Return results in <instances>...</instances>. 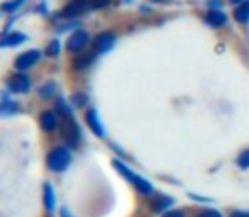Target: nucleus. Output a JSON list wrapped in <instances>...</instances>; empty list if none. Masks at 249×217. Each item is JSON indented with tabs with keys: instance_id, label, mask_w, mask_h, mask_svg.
<instances>
[{
	"instance_id": "nucleus-1",
	"label": "nucleus",
	"mask_w": 249,
	"mask_h": 217,
	"mask_svg": "<svg viewBox=\"0 0 249 217\" xmlns=\"http://www.w3.org/2000/svg\"><path fill=\"white\" fill-rule=\"evenodd\" d=\"M46 163L51 171H56V173L65 171L66 168L70 166V163H71V153H70V148L68 146H58V148H54L50 155H48Z\"/></svg>"
},
{
	"instance_id": "nucleus-2",
	"label": "nucleus",
	"mask_w": 249,
	"mask_h": 217,
	"mask_svg": "<svg viewBox=\"0 0 249 217\" xmlns=\"http://www.w3.org/2000/svg\"><path fill=\"white\" fill-rule=\"evenodd\" d=\"M61 134H63V141L66 143L68 148H78V145L82 143V131H80V126L75 122L73 115L63 119Z\"/></svg>"
},
{
	"instance_id": "nucleus-3",
	"label": "nucleus",
	"mask_w": 249,
	"mask_h": 217,
	"mask_svg": "<svg viewBox=\"0 0 249 217\" xmlns=\"http://www.w3.org/2000/svg\"><path fill=\"white\" fill-rule=\"evenodd\" d=\"M41 59V51L39 50H29V51H24L16 58L14 61V66H16L17 72H26V70L33 68L37 61Z\"/></svg>"
},
{
	"instance_id": "nucleus-4",
	"label": "nucleus",
	"mask_w": 249,
	"mask_h": 217,
	"mask_svg": "<svg viewBox=\"0 0 249 217\" xmlns=\"http://www.w3.org/2000/svg\"><path fill=\"white\" fill-rule=\"evenodd\" d=\"M89 41H90L89 33L78 29L68 37V41H66V50H68L70 53H80V51L89 44Z\"/></svg>"
},
{
	"instance_id": "nucleus-5",
	"label": "nucleus",
	"mask_w": 249,
	"mask_h": 217,
	"mask_svg": "<svg viewBox=\"0 0 249 217\" xmlns=\"http://www.w3.org/2000/svg\"><path fill=\"white\" fill-rule=\"evenodd\" d=\"M115 34L110 33V31H105V33L99 34V36L93 39V51H95L97 54H104L107 53V51H110L112 48H114L115 44Z\"/></svg>"
},
{
	"instance_id": "nucleus-6",
	"label": "nucleus",
	"mask_w": 249,
	"mask_h": 217,
	"mask_svg": "<svg viewBox=\"0 0 249 217\" xmlns=\"http://www.w3.org/2000/svg\"><path fill=\"white\" fill-rule=\"evenodd\" d=\"M7 89L12 93H27L31 90V80L26 75H22V73H17V75L9 78Z\"/></svg>"
},
{
	"instance_id": "nucleus-7",
	"label": "nucleus",
	"mask_w": 249,
	"mask_h": 217,
	"mask_svg": "<svg viewBox=\"0 0 249 217\" xmlns=\"http://www.w3.org/2000/svg\"><path fill=\"white\" fill-rule=\"evenodd\" d=\"M85 121L89 124V127L92 129V132L97 136V138H105V129L104 124H102L100 117H99V112L95 108H89L85 114Z\"/></svg>"
},
{
	"instance_id": "nucleus-8",
	"label": "nucleus",
	"mask_w": 249,
	"mask_h": 217,
	"mask_svg": "<svg viewBox=\"0 0 249 217\" xmlns=\"http://www.w3.org/2000/svg\"><path fill=\"white\" fill-rule=\"evenodd\" d=\"M26 41H27V34L14 31V33H9L0 37V48H16L20 46L22 43H26Z\"/></svg>"
},
{
	"instance_id": "nucleus-9",
	"label": "nucleus",
	"mask_w": 249,
	"mask_h": 217,
	"mask_svg": "<svg viewBox=\"0 0 249 217\" xmlns=\"http://www.w3.org/2000/svg\"><path fill=\"white\" fill-rule=\"evenodd\" d=\"M39 124H41V127L44 129V131H48V132H53L56 127H58V115L54 114V112H51V110H44V112H41V115H39Z\"/></svg>"
},
{
	"instance_id": "nucleus-10",
	"label": "nucleus",
	"mask_w": 249,
	"mask_h": 217,
	"mask_svg": "<svg viewBox=\"0 0 249 217\" xmlns=\"http://www.w3.org/2000/svg\"><path fill=\"white\" fill-rule=\"evenodd\" d=\"M205 22L209 24L210 27H220L227 22V16L220 9H212L207 12Z\"/></svg>"
},
{
	"instance_id": "nucleus-11",
	"label": "nucleus",
	"mask_w": 249,
	"mask_h": 217,
	"mask_svg": "<svg viewBox=\"0 0 249 217\" xmlns=\"http://www.w3.org/2000/svg\"><path fill=\"white\" fill-rule=\"evenodd\" d=\"M43 199H44V207H46V211L48 212L54 211V207H56V194H54V188H53L51 183H44Z\"/></svg>"
},
{
	"instance_id": "nucleus-12",
	"label": "nucleus",
	"mask_w": 249,
	"mask_h": 217,
	"mask_svg": "<svg viewBox=\"0 0 249 217\" xmlns=\"http://www.w3.org/2000/svg\"><path fill=\"white\" fill-rule=\"evenodd\" d=\"M114 166H115V170H117L124 178H127V180L131 181L132 185H134L136 181L139 180V175L134 173V171H132L129 166H125V164L121 162V160H114Z\"/></svg>"
},
{
	"instance_id": "nucleus-13",
	"label": "nucleus",
	"mask_w": 249,
	"mask_h": 217,
	"mask_svg": "<svg viewBox=\"0 0 249 217\" xmlns=\"http://www.w3.org/2000/svg\"><path fill=\"white\" fill-rule=\"evenodd\" d=\"M95 51L93 53H82V54H78L75 58V61H73V66H75L76 70H85V68H89L90 66V63L93 61V58H95Z\"/></svg>"
},
{
	"instance_id": "nucleus-14",
	"label": "nucleus",
	"mask_w": 249,
	"mask_h": 217,
	"mask_svg": "<svg viewBox=\"0 0 249 217\" xmlns=\"http://www.w3.org/2000/svg\"><path fill=\"white\" fill-rule=\"evenodd\" d=\"M173 205V199L171 197H166V195H160L153 200V211L154 212H163L166 211L168 207Z\"/></svg>"
},
{
	"instance_id": "nucleus-15",
	"label": "nucleus",
	"mask_w": 249,
	"mask_h": 217,
	"mask_svg": "<svg viewBox=\"0 0 249 217\" xmlns=\"http://www.w3.org/2000/svg\"><path fill=\"white\" fill-rule=\"evenodd\" d=\"M234 19L241 24L248 22L249 20V2H243L239 7H236V10H234Z\"/></svg>"
},
{
	"instance_id": "nucleus-16",
	"label": "nucleus",
	"mask_w": 249,
	"mask_h": 217,
	"mask_svg": "<svg viewBox=\"0 0 249 217\" xmlns=\"http://www.w3.org/2000/svg\"><path fill=\"white\" fill-rule=\"evenodd\" d=\"M83 3H85V2H76V0H73V2L70 3V5L66 7L65 10H63V16H65V17L80 16V14L83 12Z\"/></svg>"
},
{
	"instance_id": "nucleus-17",
	"label": "nucleus",
	"mask_w": 249,
	"mask_h": 217,
	"mask_svg": "<svg viewBox=\"0 0 249 217\" xmlns=\"http://www.w3.org/2000/svg\"><path fill=\"white\" fill-rule=\"evenodd\" d=\"M134 187H136V190L139 192V194H142V195H151L154 192V187L149 183L146 178H142V177H139V180L134 183Z\"/></svg>"
},
{
	"instance_id": "nucleus-18",
	"label": "nucleus",
	"mask_w": 249,
	"mask_h": 217,
	"mask_svg": "<svg viewBox=\"0 0 249 217\" xmlns=\"http://www.w3.org/2000/svg\"><path fill=\"white\" fill-rule=\"evenodd\" d=\"M39 93L43 99H51V97H54L56 93H58V85H56V82L44 83V85L39 89Z\"/></svg>"
},
{
	"instance_id": "nucleus-19",
	"label": "nucleus",
	"mask_w": 249,
	"mask_h": 217,
	"mask_svg": "<svg viewBox=\"0 0 249 217\" xmlns=\"http://www.w3.org/2000/svg\"><path fill=\"white\" fill-rule=\"evenodd\" d=\"M24 2H26V0H7V2H3L2 5H0V12L14 14Z\"/></svg>"
},
{
	"instance_id": "nucleus-20",
	"label": "nucleus",
	"mask_w": 249,
	"mask_h": 217,
	"mask_svg": "<svg viewBox=\"0 0 249 217\" xmlns=\"http://www.w3.org/2000/svg\"><path fill=\"white\" fill-rule=\"evenodd\" d=\"M56 110H58V114L61 115L63 119H65V117H71V115H73L71 107L68 106V102H66L65 99H59L58 102H56Z\"/></svg>"
},
{
	"instance_id": "nucleus-21",
	"label": "nucleus",
	"mask_w": 249,
	"mask_h": 217,
	"mask_svg": "<svg viewBox=\"0 0 249 217\" xmlns=\"http://www.w3.org/2000/svg\"><path fill=\"white\" fill-rule=\"evenodd\" d=\"M59 53H61V43H59V39H53L51 43L48 44V48H46V54L56 58Z\"/></svg>"
},
{
	"instance_id": "nucleus-22",
	"label": "nucleus",
	"mask_w": 249,
	"mask_h": 217,
	"mask_svg": "<svg viewBox=\"0 0 249 217\" xmlns=\"http://www.w3.org/2000/svg\"><path fill=\"white\" fill-rule=\"evenodd\" d=\"M237 164L241 168H249V149H244L239 156H237Z\"/></svg>"
},
{
	"instance_id": "nucleus-23",
	"label": "nucleus",
	"mask_w": 249,
	"mask_h": 217,
	"mask_svg": "<svg viewBox=\"0 0 249 217\" xmlns=\"http://www.w3.org/2000/svg\"><path fill=\"white\" fill-rule=\"evenodd\" d=\"M73 104H75V106H78V107L85 106V104H87V95H85V93H75V95H73Z\"/></svg>"
},
{
	"instance_id": "nucleus-24",
	"label": "nucleus",
	"mask_w": 249,
	"mask_h": 217,
	"mask_svg": "<svg viewBox=\"0 0 249 217\" xmlns=\"http://www.w3.org/2000/svg\"><path fill=\"white\" fill-rule=\"evenodd\" d=\"M197 217H222L219 211H215V209H207V211H202Z\"/></svg>"
},
{
	"instance_id": "nucleus-25",
	"label": "nucleus",
	"mask_w": 249,
	"mask_h": 217,
	"mask_svg": "<svg viewBox=\"0 0 249 217\" xmlns=\"http://www.w3.org/2000/svg\"><path fill=\"white\" fill-rule=\"evenodd\" d=\"M112 0H92V9H104Z\"/></svg>"
},
{
	"instance_id": "nucleus-26",
	"label": "nucleus",
	"mask_w": 249,
	"mask_h": 217,
	"mask_svg": "<svg viewBox=\"0 0 249 217\" xmlns=\"http://www.w3.org/2000/svg\"><path fill=\"white\" fill-rule=\"evenodd\" d=\"M163 217H187L183 211H170V212H164Z\"/></svg>"
},
{
	"instance_id": "nucleus-27",
	"label": "nucleus",
	"mask_w": 249,
	"mask_h": 217,
	"mask_svg": "<svg viewBox=\"0 0 249 217\" xmlns=\"http://www.w3.org/2000/svg\"><path fill=\"white\" fill-rule=\"evenodd\" d=\"M59 214H61V217H75L70 212V209H66V207H61V211H59Z\"/></svg>"
},
{
	"instance_id": "nucleus-28",
	"label": "nucleus",
	"mask_w": 249,
	"mask_h": 217,
	"mask_svg": "<svg viewBox=\"0 0 249 217\" xmlns=\"http://www.w3.org/2000/svg\"><path fill=\"white\" fill-rule=\"evenodd\" d=\"M231 217H249V212H244V211H236L232 212V216Z\"/></svg>"
},
{
	"instance_id": "nucleus-29",
	"label": "nucleus",
	"mask_w": 249,
	"mask_h": 217,
	"mask_svg": "<svg viewBox=\"0 0 249 217\" xmlns=\"http://www.w3.org/2000/svg\"><path fill=\"white\" fill-rule=\"evenodd\" d=\"M232 3H241V2H244V0H231Z\"/></svg>"
},
{
	"instance_id": "nucleus-30",
	"label": "nucleus",
	"mask_w": 249,
	"mask_h": 217,
	"mask_svg": "<svg viewBox=\"0 0 249 217\" xmlns=\"http://www.w3.org/2000/svg\"><path fill=\"white\" fill-rule=\"evenodd\" d=\"M154 2H163V0H154Z\"/></svg>"
},
{
	"instance_id": "nucleus-31",
	"label": "nucleus",
	"mask_w": 249,
	"mask_h": 217,
	"mask_svg": "<svg viewBox=\"0 0 249 217\" xmlns=\"http://www.w3.org/2000/svg\"><path fill=\"white\" fill-rule=\"evenodd\" d=\"M76 2H85V0H76Z\"/></svg>"
},
{
	"instance_id": "nucleus-32",
	"label": "nucleus",
	"mask_w": 249,
	"mask_h": 217,
	"mask_svg": "<svg viewBox=\"0 0 249 217\" xmlns=\"http://www.w3.org/2000/svg\"><path fill=\"white\" fill-rule=\"evenodd\" d=\"M127 2H129V0H127Z\"/></svg>"
}]
</instances>
